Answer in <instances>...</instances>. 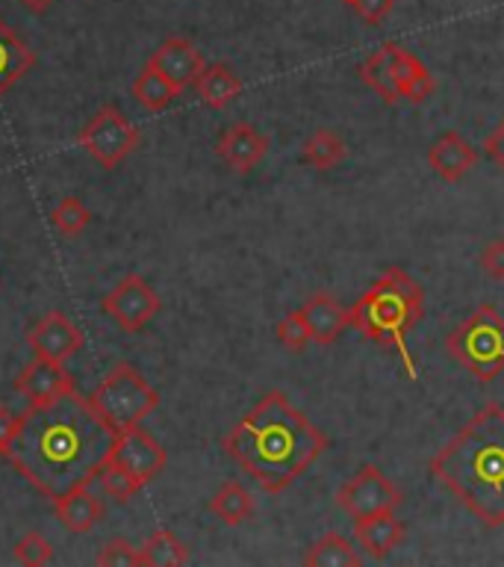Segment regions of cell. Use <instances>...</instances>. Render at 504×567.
<instances>
[{
    "label": "cell",
    "mask_w": 504,
    "mask_h": 567,
    "mask_svg": "<svg viewBox=\"0 0 504 567\" xmlns=\"http://www.w3.org/2000/svg\"><path fill=\"white\" fill-rule=\"evenodd\" d=\"M113 437L115 434L92 411L88 399L74 390L48 405L27 408L9 464L35 491L56 499L71 487L92 485Z\"/></svg>",
    "instance_id": "1"
},
{
    "label": "cell",
    "mask_w": 504,
    "mask_h": 567,
    "mask_svg": "<svg viewBox=\"0 0 504 567\" xmlns=\"http://www.w3.org/2000/svg\"><path fill=\"white\" fill-rule=\"evenodd\" d=\"M327 450V434L281 390L265 393L228 434L224 452L269 494H281Z\"/></svg>",
    "instance_id": "2"
},
{
    "label": "cell",
    "mask_w": 504,
    "mask_h": 567,
    "mask_svg": "<svg viewBox=\"0 0 504 567\" xmlns=\"http://www.w3.org/2000/svg\"><path fill=\"white\" fill-rule=\"evenodd\" d=\"M431 476L486 526H504V408H481L428 464Z\"/></svg>",
    "instance_id": "3"
},
{
    "label": "cell",
    "mask_w": 504,
    "mask_h": 567,
    "mask_svg": "<svg viewBox=\"0 0 504 567\" xmlns=\"http://www.w3.org/2000/svg\"><path fill=\"white\" fill-rule=\"evenodd\" d=\"M424 313L422 284L410 278L401 266H387L378 281L369 284V290L348 308L351 328L363 340L378 346H389L401 354L410 379H419L416 363L407 349V334L419 326Z\"/></svg>",
    "instance_id": "4"
},
{
    "label": "cell",
    "mask_w": 504,
    "mask_h": 567,
    "mask_svg": "<svg viewBox=\"0 0 504 567\" xmlns=\"http://www.w3.org/2000/svg\"><path fill=\"white\" fill-rule=\"evenodd\" d=\"M88 405L101 416V423L113 434H122L133 425H141L145 416H150L159 405V393L148 384L130 363H115L97 384L95 393L88 396Z\"/></svg>",
    "instance_id": "5"
},
{
    "label": "cell",
    "mask_w": 504,
    "mask_h": 567,
    "mask_svg": "<svg viewBox=\"0 0 504 567\" xmlns=\"http://www.w3.org/2000/svg\"><path fill=\"white\" fill-rule=\"evenodd\" d=\"M451 361L477 381H493L504 372V317L493 305H481L445 340Z\"/></svg>",
    "instance_id": "6"
},
{
    "label": "cell",
    "mask_w": 504,
    "mask_h": 567,
    "mask_svg": "<svg viewBox=\"0 0 504 567\" xmlns=\"http://www.w3.org/2000/svg\"><path fill=\"white\" fill-rule=\"evenodd\" d=\"M139 127L124 115L122 106H101L80 131V148L95 159L97 166L118 168L133 151L139 148Z\"/></svg>",
    "instance_id": "7"
},
{
    "label": "cell",
    "mask_w": 504,
    "mask_h": 567,
    "mask_svg": "<svg viewBox=\"0 0 504 567\" xmlns=\"http://www.w3.org/2000/svg\"><path fill=\"white\" fill-rule=\"evenodd\" d=\"M101 308L124 334H139L141 328H148L157 319L162 301L141 275L130 272L124 275L122 281H115L113 290L106 292L104 301H101Z\"/></svg>",
    "instance_id": "8"
},
{
    "label": "cell",
    "mask_w": 504,
    "mask_h": 567,
    "mask_svg": "<svg viewBox=\"0 0 504 567\" xmlns=\"http://www.w3.org/2000/svg\"><path fill=\"white\" fill-rule=\"evenodd\" d=\"M401 503H405L401 491L375 464H363L336 494V505L345 514H351L354 520H366V517H375V514L396 512Z\"/></svg>",
    "instance_id": "9"
},
{
    "label": "cell",
    "mask_w": 504,
    "mask_h": 567,
    "mask_svg": "<svg viewBox=\"0 0 504 567\" xmlns=\"http://www.w3.org/2000/svg\"><path fill=\"white\" fill-rule=\"evenodd\" d=\"M106 461H113L122 470H127L141 485H150L166 470L168 452L154 434H148L139 425H133L127 432L115 434L113 446L106 452Z\"/></svg>",
    "instance_id": "10"
},
{
    "label": "cell",
    "mask_w": 504,
    "mask_h": 567,
    "mask_svg": "<svg viewBox=\"0 0 504 567\" xmlns=\"http://www.w3.org/2000/svg\"><path fill=\"white\" fill-rule=\"evenodd\" d=\"M27 346L33 349L35 358L65 363L83 349V331H80L77 322H71L62 310H51V313H44V317L30 328Z\"/></svg>",
    "instance_id": "11"
},
{
    "label": "cell",
    "mask_w": 504,
    "mask_h": 567,
    "mask_svg": "<svg viewBox=\"0 0 504 567\" xmlns=\"http://www.w3.org/2000/svg\"><path fill=\"white\" fill-rule=\"evenodd\" d=\"M145 65L159 71L177 92H183V89L195 86V80H198V74L203 71L207 60H203V53L198 51L189 39L171 35V39H166V42L159 44L157 51L150 53V60L145 62Z\"/></svg>",
    "instance_id": "12"
},
{
    "label": "cell",
    "mask_w": 504,
    "mask_h": 567,
    "mask_svg": "<svg viewBox=\"0 0 504 567\" xmlns=\"http://www.w3.org/2000/svg\"><path fill=\"white\" fill-rule=\"evenodd\" d=\"M15 390L30 405H48L53 399L74 393V379L65 370V363L33 358L24 370L18 372Z\"/></svg>",
    "instance_id": "13"
},
{
    "label": "cell",
    "mask_w": 504,
    "mask_h": 567,
    "mask_svg": "<svg viewBox=\"0 0 504 567\" xmlns=\"http://www.w3.org/2000/svg\"><path fill=\"white\" fill-rule=\"evenodd\" d=\"M216 154L221 163H228L237 175H248L260 166V159L269 154V136L260 133L254 124L239 122L221 133L216 142Z\"/></svg>",
    "instance_id": "14"
},
{
    "label": "cell",
    "mask_w": 504,
    "mask_h": 567,
    "mask_svg": "<svg viewBox=\"0 0 504 567\" xmlns=\"http://www.w3.org/2000/svg\"><path fill=\"white\" fill-rule=\"evenodd\" d=\"M104 499L88 485H77L53 499V514L62 529L71 535H86L104 520Z\"/></svg>",
    "instance_id": "15"
},
{
    "label": "cell",
    "mask_w": 504,
    "mask_h": 567,
    "mask_svg": "<svg viewBox=\"0 0 504 567\" xmlns=\"http://www.w3.org/2000/svg\"><path fill=\"white\" fill-rule=\"evenodd\" d=\"M477 154L458 131L440 133L428 148V166L433 168V175H440L445 184H458L475 168Z\"/></svg>",
    "instance_id": "16"
},
{
    "label": "cell",
    "mask_w": 504,
    "mask_h": 567,
    "mask_svg": "<svg viewBox=\"0 0 504 567\" xmlns=\"http://www.w3.org/2000/svg\"><path fill=\"white\" fill-rule=\"evenodd\" d=\"M301 313H304V322H307L313 343L318 346L336 343L345 328L351 326L348 308H343L330 292H316V296H309V299L301 305Z\"/></svg>",
    "instance_id": "17"
},
{
    "label": "cell",
    "mask_w": 504,
    "mask_h": 567,
    "mask_svg": "<svg viewBox=\"0 0 504 567\" xmlns=\"http://www.w3.org/2000/svg\"><path fill=\"white\" fill-rule=\"evenodd\" d=\"M405 535L407 526L392 512L375 514V517H366V520H354V538L363 547V553L375 558V561L387 558L405 540Z\"/></svg>",
    "instance_id": "18"
},
{
    "label": "cell",
    "mask_w": 504,
    "mask_h": 567,
    "mask_svg": "<svg viewBox=\"0 0 504 567\" xmlns=\"http://www.w3.org/2000/svg\"><path fill=\"white\" fill-rule=\"evenodd\" d=\"M392 78H396L401 101H413V104H424L437 89L431 71L424 69L416 53L405 51L401 44H396V51H392Z\"/></svg>",
    "instance_id": "19"
},
{
    "label": "cell",
    "mask_w": 504,
    "mask_h": 567,
    "mask_svg": "<svg viewBox=\"0 0 504 567\" xmlns=\"http://www.w3.org/2000/svg\"><path fill=\"white\" fill-rule=\"evenodd\" d=\"M195 92H198L203 106L224 110V106H230L242 95V80L224 62H210V65H203V71L195 80Z\"/></svg>",
    "instance_id": "20"
},
{
    "label": "cell",
    "mask_w": 504,
    "mask_h": 567,
    "mask_svg": "<svg viewBox=\"0 0 504 567\" xmlns=\"http://www.w3.org/2000/svg\"><path fill=\"white\" fill-rule=\"evenodd\" d=\"M33 65L35 53L9 30L7 21H0V97L7 95L18 80H24Z\"/></svg>",
    "instance_id": "21"
},
{
    "label": "cell",
    "mask_w": 504,
    "mask_h": 567,
    "mask_svg": "<svg viewBox=\"0 0 504 567\" xmlns=\"http://www.w3.org/2000/svg\"><path fill=\"white\" fill-rule=\"evenodd\" d=\"M392 51H396V42L380 44L378 51L371 53L369 60L357 69V74H360L363 83L369 89H375L387 104L396 106L398 101H401V95H398L396 78H392Z\"/></svg>",
    "instance_id": "22"
},
{
    "label": "cell",
    "mask_w": 504,
    "mask_h": 567,
    "mask_svg": "<svg viewBox=\"0 0 504 567\" xmlns=\"http://www.w3.org/2000/svg\"><path fill=\"white\" fill-rule=\"evenodd\" d=\"M210 512L228 526H242L254 517V496L245 485L239 482H224V485L212 494Z\"/></svg>",
    "instance_id": "23"
},
{
    "label": "cell",
    "mask_w": 504,
    "mask_h": 567,
    "mask_svg": "<svg viewBox=\"0 0 504 567\" xmlns=\"http://www.w3.org/2000/svg\"><path fill=\"white\" fill-rule=\"evenodd\" d=\"M304 565L307 567H357L360 565V556L357 549L345 535L339 532H327L318 540L309 544V549L304 553Z\"/></svg>",
    "instance_id": "24"
},
{
    "label": "cell",
    "mask_w": 504,
    "mask_h": 567,
    "mask_svg": "<svg viewBox=\"0 0 504 567\" xmlns=\"http://www.w3.org/2000/svg\"><path fill=\"white\" fill-rule=\"evenodd\" d=\"M345 154H348V145H345L343 136L322 127V131H316L313 136H307L304 151H301V159H304L309 168H316V172H330L336 163H343Z\"/></svg>",
    "instance_id": "25"
},
{
    "label": "cell",
    "mask_w": 504,
    "mask_h": 567,
    "mask_svg": "<svg viewBox=\"0 0 504 567\" xmlns=\"http://www.w3.org/2000/svg\"><path fill=\"white\" fill-rule=\"evenodd\" d=\"M177 95H180V92H177L159 71L150 69V65H145V69L136 74V80H133V97H136L148 113H162V110H168V106L175 104Z\"/></svg>",
    "instance_id": "26"
},
{
    "label": "cell",
    "mask_w": 504,
    "mask_h": 567,
    "mask_svg": "<svg viewBox=\"0 0 504 567\" xmlns=\"http://www.w3.org/2000/svg\"><path fill=\"white\" fill-rule=\"evenodd\" d=\"M141 565L148 567H180L189 561V549L171 529H157L139 547Z\"/></svg>",
    "instance_id": "27"
},
{
    "label": "cell",
    "mask_w": 504,
    "mask_h": 567,
    "mask_svg": "<svg viewBox=\"0 0 504 567\" xmlns=\"http://www.w3.org/2000/svg\"><path fill=\"white\" fill-rule=\"evenodd\" d=\"M88 221H92V213H88V207L80 202L77 195H65L51 210V225L56 228V234L69 239L80 237Z\"/></svg>",
    "instance_id": "28"
},
{
    "label": "cell",
    "mask_w": 504,
    "mask_h": 567,
    "mask_svg": "<svg viewBox=\"0 0 504 567\" xmlns=\"http://www.w3.org/2000/svg\"><path fill=\"white\" fill-rule=\"evenodd\" d=\"M97 478H101V487H104V494L109 496V499H115V503H130L133 496L139 494L141 482H136V478L127 473V470H122L118 464H113V461H104L101 464V470H97Z\"/></svg>",
    "instance_id": "29"
},
{
    "label": "cell",
    "mask_w": 504,
    "mask_h": 567,
    "mask_svg": "<svg viewBox=\"0 0 504 567\" xmlns=\"http://www.w3.org/2000/svg\"><path fill=\"white\" fill-rule=\"evenodd\" d=\"M274 334H277L281 346H286L290 352H304V349H307V343H313V337H309V328H307V322H304V313H301V308L290 310V313H286V317L277 322Z\"/></svg>",
    "instance_id": "30"
},
{
    "label": "cell",
    "mask_w": 504,
    "mask_h": 567,
    "mask_svg": "<svg viewBox=\"0 0 504 567\" xmlns=\"http://www.w3.org/2000/svg\"><path fill=\"white\" fill-rule=\"evenodd\" d=\"M53 547L51 540L39 535V532H27L24 538L15 544V561L27 567H44L53 561Z\"/></svg>",
    "instance_id": "31"
},
{
    "label": "cell",
    "mask_w": 504,
    "mask_h": 567,
    "mask_svg": "<svg viewBox=\"0 0 504 567\" xmlns=\"http://www.w3.org/2000/svg\"><path fill=\"white\" fill-rule=\"evenodd\" d=\"M97 565L101 567H139L141 553L139 547H133L127 538L106 540L101 553H97Z\"/></svg>",
    "instance_id": "32"
},
{
    "label": "cell",
    "mask_w": 504,
    "mask_h": 567,
    "mask_svg": "<svg viewBox=\"0 0 504 567\" xmlns=\"http://www.w3.org/2000/svg\"><path fill=\"white\" fill-rule=\"evenodd\" d=\"M477 264H481V269H484L490 278L504 281V237L490 239L484 246V251L477 255Z\"/></svg>",
    "instance_id": "33"
},
{
    "label": "cell",
    "mask_w": 504,
    "mask_h": 567,
    "mask_svg": "<svg viewBox=\"0 0 504 567\" xmlns=\"http://www.w3.org/2000/svg\"><path fill=\"white\" fill-rule=\"evenodd\" d=\"M392 7H396V0H354L351 3V9L360 16V21H366L369 27L384 24L392 16Z\"/></svg>",
    "instance_id": "34"
},
{
    "label": "cell",
    "mask_w": 504,
    "mask_h": 567,
    "mask_svg": "<svg viewBox=\"0 0 504 567\" xmlns=\"http://www.w3.org/2000/svg\"><path fill=\"white\" fill-rule=\"evenodd\" d=\"M21 423H24V414H15L9 408H0V455L9 458L12 455V446H15V437L21 432Z\"/></svg>",
    "instance_id": "35"
},
{
    "label": "cell",
    "mask_w": 504,
    "mask_h": 567,
    "mask_svg": "<svg viewBox=\"0 0 504 567\" xmlns=\"http://www.w3.org/2000/svg\"><path fill=\"white\" fill-rule=\"evenodd\" d=\"M484 151H486V157L493 159L495 166H498L504 172V118L498 124H495V131L490 133V136H486Z\"/></svg>",
    "instance_id": "36"
},
{
    "label": "cell",
    "mask_w": 504,
    "mask_h": 567,
    "mask_svg": "<svg viewBox=\"0 0 504 567\" xmlns=\"http://www.w3.org/2000/svg\"><path fill=\"white\" fill-rule=\"evenodd\" d=\"M21 3H24V7L30 9V12H44V9L51 7L53 0H21Z\"/></svg>",
    "instance_id": "37"
},
{
    "label": "cell",
    "mask_w": 504,
    "mask_h": 567,
    "mask_svg": "<svg viewBox=\"0 0 504 567\" xmlns=\"http://www.w3.org/2000/svg\"><path fill=\"white\" fill-rule=\"evenodd\" d=\"M343 3H348V7H351V3H354V0H343Z\"/></svg>",
    "instance_id": "38"
}]
</instances>
